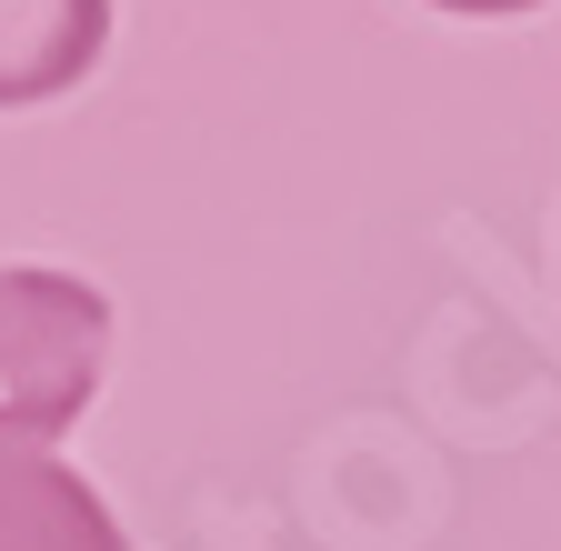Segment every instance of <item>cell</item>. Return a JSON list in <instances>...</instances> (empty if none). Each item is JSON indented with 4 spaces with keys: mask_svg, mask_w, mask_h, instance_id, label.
I'll use <instances>...</instances> for the list:
<instances>
[{
    "mask_svg": "<svg viewBox=\"0 0 561 551\" xmlns=\"http://www.w3.org/2000/svg\"><path fill=\"white\" fill-rule=\"evenodd\" d=\"M111 371V301L81 271L11 261L0 271V441H60L101 401Z\"/></svg>",
    "mask_w": 561,
    "mask_h": 551,
    "instance_id": "6da1fadb",
    "label": "cell"
},
{
    "mask_svg": "<svg viewBox=\"0 0 561 551\" xmlns=\"http://www.w3.org/2000/svg\"><path fill=\"white\" fill-rule=\"evenodd\" d=\"M0 551H130V541L60 451L0 441Z\"/></svg>",
    "mask_w": 561,
    "mask_h": 551,
    "instance_id": "7a4b0ae2",
    "label": "cell"
},
{
    "mask_svg": "<svg viewBox=\"0 0 561 551\" xmlns=\"http://www.w3.org/2000/svg\"><path fill=\"white\" fill-rule=\"evenodd\" d=\"M101 50H111V0H0V111L81 91Z\"/></svg>",
    "mask_w": 561,
    "mask_h": 551,
    "instance_id": "3957f363",
    "label": "cell"
},
{
    "mask_svg": "<svg viewBox=\"0 0 561 551\" xmlns=\"http://www.w3.org/2000/svg\"><path fill=\"white\" fill-rule=\"evenodd\" d=\"M432 11H461V21H512V11H541V0H432Z\"/></svg>",
    "mask_w": 561,
    "mask_h": 551,
    "instance_id": "277c9868",
    "label": "cell"
}]
</instances>
